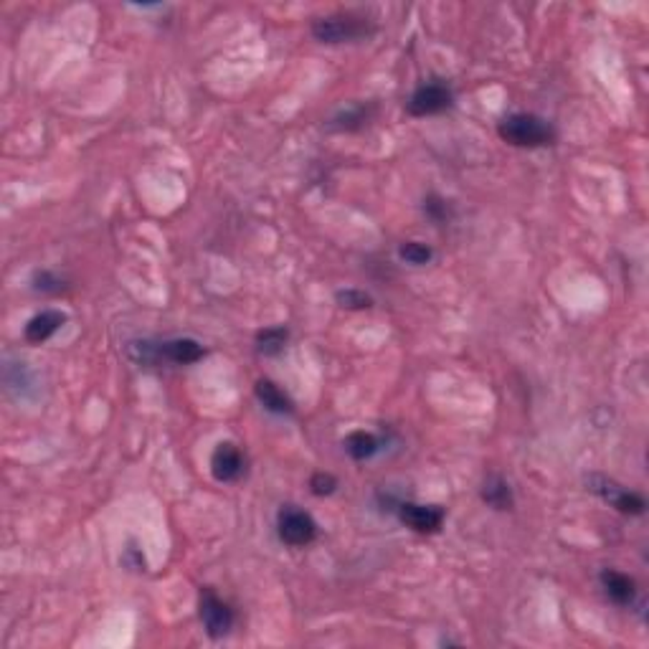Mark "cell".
<instances>
[{
  "label": "cell",
  "mask_w": 649,
  "mask_h": 649,
  "mask_svg": "<svg viewBox=\"0 0 649 649\" xmlns=\"http://www.w3.org/2000/svg\"><path fill=\"white\" fill-rule=\"evenodd\" d=\"M497 132L508 145H515V148H546V145L556 142L553 124L543 117H538V115H530V112L508 115L497 124Z\"/></svg>",
  "instance_id": "6da1fadb"
},
{
  "label": "cell",
  "mask_w": 649,
  "mask_h": 649,
  "mask_svg": "<svg viewBox=\"0 0 649 649\" xmlns=\"http://www.w3.org/2000/svg\"><path fill=\"white\" fill-rule=\"evenodd\" d=\"M376 28L365 18L353 16V13H338V16L317 18L312 23V36L320 44H353L363 41L373 34Z\"/></svg>",
  "instance_id": "7a4b0ae2"
},
{
  "label": "cell",
  "mask_w": 649,
  "mask_h": 649,
  "mask_svg": "<svg viewBox=\"0 0 649 649\" xmlns=\"http://www.w3.org/2000/svg\"><path fill=\"white\" fill-rule=\"evenodd\" d=\"M276 533L279 541L292 548H305L317 538V523L315 517L297 508V505H284L276 515Z\"/></svg>",
  "instance_id": "3957f363"
},
{
  "label": "cell",
  "mask_w": 649,
  "mask_h": 649,
  "mask_svg": "<svg viewBox=\"0 0 649 649\" xmlns=\"http://www.w3.org/2000/svg\"><path fill=\"white\" fill-rule=\"evenodd\" d=\"M586 485H589V490L591 493H597L601 500H606L612 508H616L619 513L624 515H642L645 513V500L632 493V490H627V487H621V485H616L614 479L604 477V475H591V477L586 479Z\"/></svg>",
  "instance_id": "277c9868"
},
{
  "label": "cell",
  "mask_w": 649,
  "mask_h": 649,
  "mask_svg": "<svg viewBox=\"0 0 649 649\" xmlns=\"http://www.w3.org/2000/svg\"><path fill=\"white\" fill-rule=\"evenodd\" d=\"M198 614H201L204 629L211 639H223L226 634L231 632V627H234V612H231V606L223 598L216 597L211 589L201 591Z\"/></svg>",
  "instance_id": "5b68a950"
},
{
  "label": "cell",
  "mask_w": 649,
  "mask_h": 649,
  "mask_svg": "<svg viewBox=\"0 0 649 649\" xmlns=\"http://www.w3.org/2000/svg\"><path fill=\"white\" fill-rule=\"evenodd\" d=\"M452 102H454V92L445 82H427L411 94L406 109L413 117H429V115H439L449 109Z\"/></svg>",
  "instance_id": "8992f818"
},
{
  "label": "cell",
  "mask_w": 649,
  "mask_h": 649,
  "mask_svg": "<svg viewBox=\"0 0 649 649\" xmlns=\"http://www.w3.org/2000/svg\"><path fill=\"white\" fill-rule=\"evenodd\" d=\"M398 520L413 533H439L445 525V510L439 505H419V502H401L398 505Z\"/></svg>",
  "instance_id": "52a82bcc"
},
{
  "label": "cell",
  "mask_w": 649,
  "mask_h": 649,
  "mask_svg": "<svg viewBox=\"0 0 649 649\" xmlns=\"http://www.w3.org/2000/svg\"><path fill=\"white\" fill-rule=\"evenodd\" d=\"M211 475L219 482H236L244 475V454L236 445L221 442L211 454Z\"/></svg>",
  "instance_id": "ba28073f"
},
{
  "label": "cell",
  "mask_w": 649,
  "mask_h": 649,
  "mask_svg": "<svg viewBox=\"0 0 649 649\" xmlns=\"http://www.w3.org/2000/svg\"><path fill=\"white\" fill-rule=\"evenodd\" d=\"M204 345L193 338H175L168 342H157V363H175V365H190L204 358Z\"/></svg>",
  "instance_id": "9c48e42d"
},
{
  "label": "cell",
  "mask_w": 649,
  "mask_h": 649,
  "mask_svg": "<svg viewBox=\"0 0 649 649\" xmlns=\"http://www.w3.org/2000/svg\"><path fill=\"white\" fill-rule=\"evenodd\" d=\"M601 586H604L606 597L619 606H632L634 598H637V583H634L632 576L614 571V568L601 571Z\"/></svg>",
  "instance_id": "30bf717a"
},
{
  "label": "cell",
  "mask_w": 649,
  "mask_h": 649,
  "mask_svg": "<svg viewBox=\"0 0 649 649\" xmlns=\"http://www.w3.org/2000/svg\"><path fill=\"white\" fill-rule=\"evenodd\" d=\"M64 323H67V315H64L61 309H44V312H38V315H34V317L28 320L26 330H23V335H26V341L28 342L41 345V342L49 341L53 333H56Z\"/></svg>",
  "instance_id": "8fae6325"
},
{
  "label": "cell",
  "mask_w": 649,
  "mask_h": 649,
  "mask_svg": "<svg viewBox=\"0 0 649 649\" xmlns=\"http://www.w3.org/2000/svg\"><path fill=\"white\" fill-rule=\"evenodd\" d=\"M254 393H257L259 404L269 413H276V416H292L294 413V404L287 393L282 391L274 381L269 378H259L257 386H254Z\"/></svg>",
  "instance_id": "7c38bea8"
},
{
  "label": "cell",
  "mask_w": 649,
  "mask_h": 649,
  "mask_svg": "<svg viewBox=\"0 0 649 649\" xmlns=\"http://www.w3.org/2000/svg\"><path fill=\"white\" fill-rule=\"evenodd\" d=\"M482 500L493 508V510H513L515 497L510 482L500 475H490L482 482Z\"/></svg>",
  "instance_id": "4fadbf2b"
},
{
  "label": "cell",
  "mask_w": 649,
  "mask_h": 649,
  "mask_svg": "<svg viewBox=\"0 0 649 649\" xmlns=\"http://www.w3.org/2000/svg\"><path fill=\"white\" fill-rule=\"evenodd\" d=\"M342 446H345V452H348L353 460L365 461L371 460V457H376L378 449H381V442H378L371 431H353V434L345 437Z\"/></svg>",
  "instance_id": "5bb4252c"
},
{
  "label": "cell",
  "mask_w": 649,
  "mask_h": 649,
  "mask_svg": "<svg viewBox=\"0 0 649 649\" xmlns=\"http://www.w3.org/2000/svg\"><path fill=\"white\" fill-rule=\"evenodd\" d=\"M287 341H290V330L284 324H274L257 335V350L261 356H279Z\"/></svg>",
  "instance_id": "9a60e30c"
},
{
  "label": "cell",
  "mask_w": 649,
  "mask_h": 649,
  "mask_svg": "<svg viewBox=\"0 0 649 649\" xmlns=\"http://www.w3.org/2000/svg\"><path fill=\"white\" fill-rule=\"evenodd\" d=\"M368 120H371L368 107H363V104H353V107L342 109V112H338V115L330 120V130L353 132V130H360L363 124H368Z\"/></svg>",
  "instance_id": "2e32d148"
},
{
  "label": "cell",
  "mask_w": 649,
  "mask_h": 649,
  "mask_svg": "<svg viewBox=\"0 0 649 649\" xmlns=\"http://www.w3.org/2000/svg\"><path fill=\"white\" fill-rule=\"evenodd\" d=\"M398 257L404 259L406 264H411V267H424V264H429L434 259V249L429 244H424V241H404L398 246Z\"/></svg>",
  "instance_id": "e0dca14e"
},
{
  "label": "cell",
  "mask_w": 649,
  "mask_h": 649,
  "mask_svg": "<svg viewBox=\"0 0 649 649\" xmlns=\"http://www.w3.org/2000/svg\"><path fill=\"white\" fill-rule=\"evenodd\" d=\"M424 213H427L431 221L437 223V226H442L452 219V205L449 201H445L442 196H437V193H429L427 198H424Z\"/></svg>",
  "instance_id": "ac0fdd59"
},
{
  "label": "cell",
  "mask_w": 649,
  "mask_h": 649,
  "mask_svg": "<svg viewBox=\"0 0 649 649\" xmlns=\"http://www.w3.org/2000/svg\"><path fill=\"white\" fill-rule=\"evenodd\" d=\"M335 300L345 309H368L373 305V297L360 290H341L335 294Z\"/></svg>",
  "instance_id": "d6986e66"
},
{
  "label": "cell",
  "mask_w": 649,
  "mask_h": 649,
  "mask_svg": "<svg viewBox=\"0 0 649 649\" xmlns=\"http://www.w3.org/2000/svg\"><path fill=\"white\" fill-rule=\"evenodd\" d=\"M34 290L44 292V294H56L64 290V279L56 276L53 272H36L34 274Z\"/></svg>",
  "instance_id": "ffe728a7"
},
{
  "label": "cell",
  "mask_w": 649,
  "mask_h": 649,
  "mask_svg": "<svg viewBox=\"0 0 649 649\" xmlns=\"http://www.w3.org/2000/svg\"><path fill=\"white\" fill-rule=\"evenodd\" d=\"M309 487H312V495L317 497H327L335 493V487H338V479L333 477L330 472H317V475H312L309 479Z\"/></svg>",
  "instance_id": "44dd1931"
},
{
  "label": "cell",
  "mask_w": 649,
  "mask_h": 649,
  "mask_svg": "<svg viewBox=\"0 0 649 649\" xmlns=\"http://www.w3.org/2000/svg\"><path fill=\"white\" fill-rule=\"evenodd\" d=\"M122 564L127 565V568H132V571H145V556H142V550L135 543H130V546L124 548Z\"/></svg>",
  "instance_id": "7402d4cb"
}]
</instances>
